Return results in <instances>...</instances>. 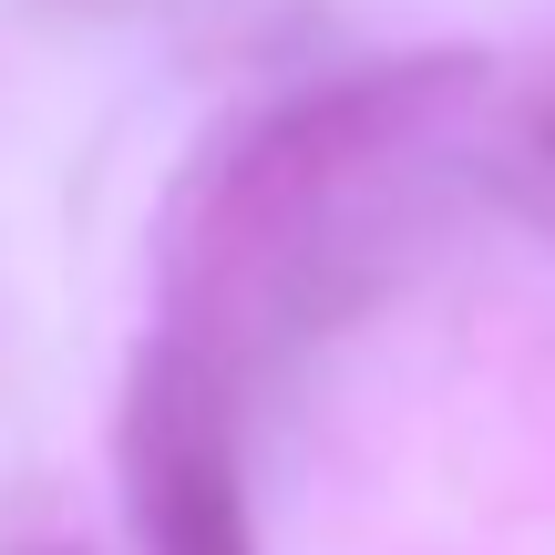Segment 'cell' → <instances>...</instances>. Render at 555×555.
I'll use <instances>...</instances> for the list:
<instances>
[{
    "mask_svg": "<svg viewBox=\"0 0 555 555\" xmlns=\"http://www.w3.org/2000/svg\"><path fill=\"white\" fill-rule=\"evenodd\" d=\"M31 555H62V545H31Z\"/></svg>",
    "mask_w": 555,
    "mask_h": 555,
    "instance_id": "7a4b0ae2",
    "label": "cell"
},
{
    "mask_svg": "<svg viewBox=\"0 0 555 555\" xmlns=\"http://www.w3.org/2000/svg\"><path fill=\"white\" fill-rule=\"evenodd\" d=\"M144 535H155V555H258L237 474H227V442L176 380L144 412Z\"/></svg>",
    "mask_w": 555,
    "mask_h": 555,
    "instance_id": "6da1fadb",
    "label": "cell"
}]
</instances>
